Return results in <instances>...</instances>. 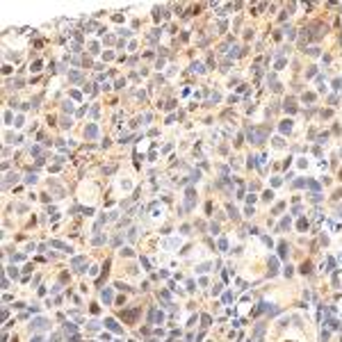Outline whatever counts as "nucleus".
Wrapping results in <instances>:
<instances>
[{
	"label": "nucleus",
	"mask_w": 342,
	"mask_h": 342,
	"mask_svg": "<svg viewBox=\"0 0 342 342\" xmlns=\"http://www.w3.org/2000/svg\"><path fill=\"white\" fill-rule=\"evenodd\" d=\"M48 328H50V321L46 319V317H34V319H32V324H30V331H48Z\"/></svg>",
	"instance_id": "nucleus-1"
},
{
	"label": "nucleus",
	"mask_w": 342,
	"mask_h": 342,
	"mask_svg": "<svg viewBox=\"0 0 342 342\" xmlns=\"http://www.w3.org/2000/svg\"><path fill=\"white\" fill-rule=\"evenodd\" d=\"M148 321H150V324H162V321H164V315H162L157 308H150V312H148Z\"/></svg>",
	"instance_id": "nucleus-2"
},
{
	"label": "nucleus",
	"mask_w": 342,
	"mask_h": 342,
	"mask_svg": "<svg viewBox=\"0 0 342 342\" xmlns=\"http://www.w3.org/2000/svg\"><path fill=\"white\" fill-rule=\"evenodd\" d=\"M84 137H87V139H96V137H98V125L89 123L87 128H84Z\"/></svg>",
	"instance_id": "nucleus-3"
},
{
	"label": "nucleus",
	"mask_w": 342,
	"mask_h": 342,
	"mask_svg": "<svg viewBox=\"0 0 342 342\" xmlns=\"http://www.w3.org/2000/svg\"><path fill=\"white\" fill-rule=\"evenodd\" d=\"M100 299H103V303H112V299H114V294H112V290H109V287H105L103 292H100Z\"/></svg>",
	"instance_id": "nucleus-4"
},
{
	"label": "nucleus",
	"mask_w": 342,
	"mask_h": 342,
	"mask_svg": "<svg viewBox=\"0 0 342 342\" xmlns=\"http://www.w3.org/2000/svg\"><path fill=\"white\" fill-rule=\"evenodd\" d=\"M276 271H278V258L271 255L269 258V276H276Z\"/></svg>",
	"instance_id": "nucleus-5"
},
{
	"label": "nucleus",
	"mask_w": 342,
	"mask_h": 342,
	"mask_svg": "<svg viewBox=\"0 0 342 342\" xmlns=\"http://www.w3.org/2000/svg\"><path fill=\"white\" fill-rule=\"evenodd\" d=\"M262 333H264V324H258L253 331V342H262Z\"/></svg>",
	"instance_id": "nucleus-6"
},
{
	"label": "nucleus",
	"mask_w": 342,
	"mask_h": 342,
	"mask_svg": "<svg viewBox=\"0 0 342 342\" xmlns=\"http://www.w3.org/2000/svg\"><path fill=\"white\" fill-rule=\"evenodd\" d=\"M278 130H280V132H283V135H287V132H290V130H292V121H290V119H285V121H280V125H278Z\"/></svg>",
	"instance_id": "nucleus-7"
},
{
	"label": "nucleus",
	"mask_w": 342,
	"mask_h": 342,
	"mask_svg": "<svg viewBox=\"0 0 342 342\" xmlns=\"http://www.w3.org/2000/svg\"><path fill=\"white\" fill-rule=\"evenodd\" d=\"M105 326H107L109 331H114V333H121V326H119L114 319H105Z\"/></svg>",
	"instance_id": "nucleus-8"
},
{
	"label": "nucleus",
	"mask_w": 342,
	"mask_h": 342,
	"mask_svg": "<svg viewBox=\"0 0 342 342\" xmlns=\"http://www.w3.org/2000/svg\"><path fill=\"white\" fill-rule=\"evenodd\" d=\"M84 260H87V255H78V258H73V260H71V267H73V269H78Z\"/></svg>",
	"instance_id": "nucleus-9"
},
{
	"label": "nucleus",
	"mask_w": 342,
	"mask_h": 342,
	"mask_svg": "<svg viewBox=\"0 0 342 342\" xmlns=\"http://www.w3.org/2000/svg\"><path fill=\"white\" fill-rule=\"evenodd\" d=\"M18 178H21V176H18V173H7V176H5V182H2V185H9V182H16V180H18Z\"/></svg>",
	"instance_id": "nucleus-10"
},
{
	"label": "nucleus",
	"mask_w": 342,
	"mask_h": 342,
	"mask_svg": "<svg viewBox=\"0 0 342 342\" xmlns=\"http://www.w3.org/2000/svg\"><path fill=\"white\" fill-rule=\"evenodd\" d=\"M178 244H180V239H166V242H162V249H173Z\"/></svg>",
	"instance_id": "nucleus-11"
},
{
	"label": "nucleus",
	"mask_w": 342,
	"mask_h": 342,
	"mask_svg": "<svg viewBox=\"0 0 342 342\" xmlns=\"http://www.w3.org/2000/svg\"><path fill=\"white\" fill-rule=\"evenodd\" d=\"M68 80H71V82H80V80H82V73H80V71H71V73H68Z\"/></svg>",
	"instance_id": "nucleus-12"
},
{
	"label": "nucleus",
	"mask_w": 342,
	"mask_h": 342,
	"mask_svg": "<svg viewBox=\"0 0 342 342\" xmlns=\"http://www.w3.org/2000/svg\"><path fill=\"white\" fill-rule=\"evenodd\" d=\"M278 255L280 258H287V244L285 242H278Z\"/></svg>",
	"instance_id": "nucleus-13"
},
{
	"label": "nucleus",
	"mask_w": 342,
	"mask_h": 342,
	"mask_svg": "<svg viewBox=\"0 0 342 342\" xmlns=\"http://www.w3.org/2000/svg\"><path fill=\"white\" fill-rule=\"evenodd\" d=\"M150 214H153V217H160V214H162V207L157 205V203H150Z\"/></svg>",
	"instance_id": "nucleus-14"
},
{
	"label": "nucleus",
	"mask_w": 342,
	"mask_h": 342,
	"mask_svg": "<svg viewBox=\"0 0 342 342\" xmlns=\"http://www.w3.org/2000/svg\"><path fill=\"white\" fill-rule=\"evenodd\" d=\"M137 312H139V310H128V312H123L121 317H123V319H128V321H132V319L137 317Z\"/></svg>",
	"instance_id": "nucleus-15"
},
{
	"label": "nucleus",
	"mask_w": 342,
	"mask_h": 342,
	"mask_svg": "<svg viewBox=\"0 0 342 342\" xmlns=\"http://www.w3.org/2000/svg\"><path fill=\"white\" fill-rule=\"evenodd\" d=\"M192 71H194V73H205V66H203L201 62H194V64H192Z\"/></svg>",
	"instance_id": "nucleus-16"
},
{
	"label": "nucleus",
	"mask_w": 342,
	"mask_h": 342,
	"mask_svg": "<svg viewBox=\"0 0 342 342\" xmlns=\"http://www.w3.org/2000/svg\"><path fill=\"white\" fill-rule=\"evenodd\" d=\"M210 267H212L210 262H203V264H198V267H196V271H198V274H205V271H210Z\"/></svg>",
	"instance_id": "nucleus-17"
},
{
	"label": "nucleus",
	"mask_w": 342,
	"mask_h": 342,
	"mask_svg": "<svg viewBox=\"0 0 342 342\" xmlns=\"http://www.w3.org/2000/svg\"><path fill=\"white\" fill-rule=\"evenodd\" d=\"M64 333H71V335H75V324L66 321V324H64Z\"/></svg>",
	"instance_id": "nucleus-18"
},
{
	"label": "nucleus",
	"mask_w": 342,
	"mask_h": 342,
	"mask_svg": "<svg viewBox=\"0 0 342 342\" xmlns=\"http://www.w3.org/2000/svg\"><path fill=\"white\" fill-rule=\"evenodd\" d=\"M324 324H326L328 328H337V326H340V324H337V319H333V317H328V319L324 321Z\"/></svg>",
	"instance_id": "nucleus-19"
},
{
	"label": "nucleus",
	"mask_w": 342,
	"mask_h": 342,
	"mask_svg": "<svg viewBox=\"0 0 342 342\" xmlns=\"http://www.w3.org/2000/svg\"><path fill=\"white\" fill-rule=\"evenodd\" d=\"M59 125H62V128L66 130V128H71L73 123H71V119H66V116H62V119H59Z\"/></svg>",
	"instance_id": "nucleus-20"
},
{
	"label": "nucleus",
	"mask_w": 342,
	"mask_h": 342,
	"mask_svg": "<svg viewBox=\"0 0 342 342\" xmlns=\"http://www.w3.org/2000/svg\"><path fill=\"white\" fill-rule=\"evenodd\" d=\"M25 182H27V185H34V182H36V173H32V171H30V173L25 176Z\"/></svg>",
	"instance_id": "nucleus-21"
},
{
	"label": "nucleus",
	"mask_w": 342,
	"mask_h": 342,
	"mask_svg": "<svg viewBox=\"0 0 342 342\" xmlns=\"http://www.w3.org/2000/svg\"><path fill=\"white\" fill-rule=\"evenodd\" d=\"M107 219H109V217H105V214H103V217H98V221H96V226H93V230H100V226H103V223L107 221Z\"/></svg>",
	"instance_id": "nucleus-22"
},
{
	"label": "nucleus",
	"mask_w": 342,
	"mask_h": 342,
	"mask_svg": "<svg viewBox=\"0 0 342 342\" xmlns=\"http://www.w3.org/2000/svg\"><path fill=\"white\" fill-rule=\"evenodd\" d=\"M125 235H128V239H130V242H135V239H137V228H130V230H128Z\"/></svg>",
	"instance_id": "nucleus-23"
},
{
	"label": "nucleus",
	"mask_w": 342,
	"mask_h": 342,
	"mask_svg": "<svg viewBox=\"0 0 342 342\" xmlns=\"http://www.w3.org/2000/svg\"><path fill=\"white\" fill-rule=\"evenodd\" d=\"M7 274H9L11 278H18V269H16L14 264H11V267H7Z\"/></svg>",
	"instance_id": "nucleus-24"
},
{
	"label": "nucleus",
	"mask_w": 342,
	"mask_h": 342,
	"mask_svg": "<svg viewBox=\"0 0 342 342\" xmlns=\"http://www.w3.org/2000/svg\"><path fill=\"white\" fill-rule=\"evenodd\" d=\"M292 226V221H290V217H285L283 221H280V230H287V228Z\"/></svg>",
	"instance_id": "nucleus-25"
},
{
	"label": "nucleus",
	"mask_w": 342,
	"mask_h": 342,
	"mask_svg": "<svg viewBox=\"0 0 342 342\" xmlns=\"http://www.w3.org/2000/svg\"><path fill=\"white\" fill-rule=\"evenodd\" d=\"M310 269H312L310 262H303V264H301V274H310Z\"/></svg>",
	"instance_id": "nucleus-26"
},
{
	"label": "nucleus",
	"mask_w": 342,
	"mask_h": 342,
	"mask_svg": "<svg viewBox=\"0 0 342 342\" xmlns=\"http://www.w3.org/2000/svg\"><path fill=\"white\" fill-rule=\"evenodd\" d=\"M226 249H228V239L221 237V239H219V251H226Z\"/></svg>",
	"instance_id": "nucleus-27"
},
{
	"label": "nucleus",
	"mask_w": 342,
	"mask_h": 342,
	"mask_svg": "<svg viewBox=\"0 0 342 342\" xmlns=\"http://www.w3.org/2000/svg\"><path fill=\"white\" fill-rule=\"evenodd\" d=\"M87 328H89V331H98V328H100V324H98V321H89V324H87Z\"/></svg>",
	"instance_id": "nucleus-28"
},
{
	"label": "nucleus",
	"mask_w": 342,
	"mask_h": 342,
	"mask_svg": "<svg viewBox=\"0 0 342 342\" xmlns=\"http://www.w3.org/2000/svg\"><path fill=\"white\" fill-rule=\"evenodd\" d=\"M62 109H64V112H68V114H73V109H75V107H73V103H68V100H66Z\"/></svg>",
	"instance_id": "nucleus-29"
},
{
	"label": "nucleus",
	"mask_w": 342,
	"mask_h": 342,
	"mask_svg": "<svg viewBox=\"0 0 342 342\" xmlns=\"http://www.w3.org/2000/svg\"><path fill=\"white\" fill-rule=\"evenodd\" d=\"M228 212H230V217H233V219H237V217H239V212L235 210L233 205H228Z\"/></svg>",
	"instance_id": "nucleus-30"
},
{
	"label": "nucleus",
	"mask_w": 342,
	"mask_h": 342,
	"mask_svg": "<svg viewBox=\"0 0 342 342\" xmlns=\"http://www.w3.org/2000/svg\"><path fill=\"white\" fill-rule=\"evenodd\" d=\"M201 321H203V326H210V321H212V317H210V315H203V317H201Z\"/></svg>",
	"instance_id": "nucleus-31"
},
{
	"label": "nucleus",
	"mask_w": 342,
	"mask_h": 342,
	"mask_svg": "<svg viewBox=\"0 0 342 342\" xmlns=\"http://www.w3.org/2000/svg\"><path fill=\"white\" fill-rule=\"evenodd\" d=\"M262 198H264V201H271V198H274V192H271V189H267V192L262 194Z\"/></svg>",
	"instance_id": "nucleus-32"
},
{
	"label": "nucleus",
	"mask_w": 342,
	"mask_h": 342,
	"mask_svg": "<svg viewBox=\"0 0 342 342\" xmlns=\"http://www.w3.org/2000/svg\"><path fill=\"white\" fill-rule=\"evenodd\" d=\"M308 228V219H299V230H306Z\"/></svg>",
	"instance_id": "nucleus-33"
},
{
	"label": "nucleus",
	"mask_w": 342,
	"mask_h": 342,
	"mask_svg": "<svg viewBox=\"0 0 342 342\" xmlns=\"http://www.w3.org/2000/svg\"><path fill=\"white\" fill-rule=\"evenodd\" d=\"M274 146H276V148H283V146H285V141L280 139V137H276V139H274Z\"/></svg>",
	"instance_id": "nucleus-34"
},
{
	"label": "nucleus",
	"mask_w": 342,
	"mask_h": 342,
	"mask_svg": "<svg viewBox=\"0 0 342 342\" xmlns=\"http://www.w3.org/2000/svg\"><path fill=\"white\" fill-rule=\"evenodd\" d=\"M11 121H14V116H11V112H5V123L11 125Z\"/></svg>",
	"instance_id": "nucleus-35"
},
{
	"label": "nucleus",
	"mask_w": 342,
	"mask_h": 342,
	"mask_svg": "<svg viewBox=\"0 0 342 342\" xmlns=\"http://www.w3.org/2000/svg\"><path fill=\"white\" fill-rule=\"evenodd\" d=\"M25 258V255H21V253H16V255H11V262H21V260Z\"/></svg>",
	"instance_id": "nucleus-36"
},
{
	"label": "nucleus",
	"mask_w": 342,
	"mask_h": 342,
	"mask_svg": "<svg viewBox=\"0 0 342 342\" xmlns=\"http://www.w3.org/2000/svg\"><path fill=\"white\" fill-rule=\"evenodd\" d=\"M89 50H91V55H96V52H98V43L93 41V43H91V46H89Z\"/></svg>",
	"instance_id": "nucleus-37"
},
{
	"label": "nucleus",
	"mask_w": 342,
	"mask_h": 342,
	"mask_svg": "<svg viewBox=\"0 0 342 342\" xmlns=\"http://www.w3.org/2000/svg\"><path fill=\"white\" fill-rule=\"evenodd\" d=\"M23 121H25V119H23V116H16V121H14V125H16V128H21V125H23Z\"/></svg>",
	"instance_id": "nucleus-38"
},
{
	"label": "nucleus",
	"mask_w": 342,
	"mask_h": 342,
	"mask_svg": "<svg viewBox=\"0 0 342 342\" xmlns=\"http://www.w3.org/2000/svg\"><path fill=\"white\" fill-rule=\"evenodd\" d=\"M315 71H317V66H310V68H308V73H306V78H312V75H315Z\"/></svg>",
	"instance_id": "nucleus-39"
},
{
	"label": "nucleus",
	"mask_w": 342,
	"mask_h": 342,
	"mask_svg": "<svg viewBox=\"0 0 342 342\" xmlns=\"http://www.w3.org/2000/svg\"><path fill=\"white\" fill-rule=\"evenodd\" d=\"M308 55H310V57H317V55H319V50H317V48H308Z\"/></svg>",
	"instance_id": "nucleus-40"
},
{
	"label": "nucleus",
	"mask_w": 342,
	"mask_h": 342,
	"mask_svg": "<svg viewBox=\"0 0 342 342\" xmlns=\"http://www.w3.org/2000/svg\"><path fill=\"white\" fill-rule=\"evenodd\" d=\"M30 153H32V155H39V153H41V148H39V146H32Z\"/></svg>",
	"instance_id": "nucleus-41"
},
{
	"label": "nucleus",
	"mask_w": 342,
	"mask_h": 342,
	"mask_svg": "<svg viewBox=\"0 0 342 342\" xmlns=\"http://www.w3.org/2000/svg\"><path fill=\"white\" fill-rule=\"evenodd\" d=\"M303 100H308V103H312V100H315V93H306V96H303Z\"/></svg>",
	"instance_id": "nucleus-42"
},
{
	"label": "nucleus",
	"mask_w": 342,
	"mask_h": 342,
	"mask_svg": "<svg viewBox=\"0 0 342 342\" xmlns=\"http://www.w3.org/2000/svg\"><path fill=\"white\" fill-rule=\"evenodd\" d=\"M7 287H9V278H7V276H2V290H7Z\"/></svg>",
	"instance_id": "nucleus-43"
},
{
	"label": "nucleus",
	"mask_w": 342,
	"mask_h": 342,
	"mask_svg": "<svg viewBox=\"0 0 342 342\" xmlns=\"http://www.w3.org/2000/svg\"><path fill=\"white\" fill-rule=\"evenodd\" d=\"M187 290H189V292L196 290V287H194V280H187Z\"/></svg>",
	"instance_id": "nucleus-44"
},
{
	"label": "nucleus",
	"mask_w": 342,
	"mask_h": 342,
	"mask_svg": "<svg viewBox=\"0 0 342 342\" xmlns=\"http://www.w3.org/2000/svg\"><path fill=\"white\" fill-rule=\"evenodd\" d=\"M32 71H41V62H34V64H32Z\"/></svg>",
	"instance_id": "nucleus-45"
},
{
	"label": "nucleus",
	"mask_w": 342,
	"mask_h": 342,
	"mask_svg": "<svg viewBox=\"0 0 342 342\" xmlns=\"http://www.w3.org/2000/svg\"><path fill=\"white\" fill-rule=\"evenodd\" d=\"M219 292H221V285L217 283V285H214V287H212V294H219Z\"/></svg>",
	"instance_id": "nucleus-46"
},
{
	"label": "nucleus",
	"mask_w": 342,
	"mask_h": 342,
	"mask_svg": "<svg viewBox=\"0 0 342 342\" xmlns=\"http://www.w3.org/2000/svg\"><path fill=\"white\" fill-rule=\"evenodd\" d=\"M125 87V80H116V89H123Z\"/></svg>",
	"instance_id": "nucleus-47"
},
{
	"label": "nucleus",
	"mask_w": 342,
	"mask_h": 342,
	"mask_svg": "<svg viewBox=\"0 0 342 342\" xmlns=\"http://www.w3.org/2000/svg\"><path fill=\"white\" fill-rule=\"evenodd\" d=\"M262 242L267 244V246H271V244H274V242H271V237H267V235H264V237H262Z\"/></svg>",
	"instance_id": "nucleus-48"
},
{
	"label": "nucleus",
	"mask_w": 342,
	"mask_h": 342,
	"mask_svg": "<svg viewBox=\"0 0 342 342\" xmlns=\"http://www.w3.org/2000/svg\"><path fill=\"white\" fill-rule=\"evenodd\" d=\"M121 187H123V189H130L132 185H130V180H123V182H121Z\"/></svg>",
	"instance_id": "nucleus-49"
},
{
	"label": "nucleus",
	"mask_w": 342,
	"mask_h": 342,
	"mask_svg": "<svg viewBox=\"0 0 342 342\" xmlns=\"http://www.w3.org/2000/svg\"><path fill=\"white\" fill-rule=\"evenodd\" d=\"M119 34H121V36H130V30H123V27H121V30H119Z\"/></svg>",
	"instance_id": "nucleus-50"
},
{
	"label": "nucleus",
	"mask_w": 342,
	"mask_h": 342,
	"mask_svg": "<svg viewBox=\"0 0 342 342\" xmlns=\"http://www.w3.org/2000/svg\"><path fill=\"white\" fill-rule=\"evenodd\" d=\"M30 342H43V337H41V335H34V337H32Z\"/></svg>",
	"instance_id": "nucleus-51"
},
{
	"label": "nucleus",
	"mask_w": 342,
	"mask_h": 342,
	"mask_svg": "<svg viewBox=\"0 0 342 342\" xmlns=\"http://www.w3.org/2000/svg\"><path fill=\"white\" fill-rule=\"evenodd\" d=\"M337 260H340V264H342V253H340V255H337Z\"/></svg>",
	"instance_id": "nucleus-52"
},
{
	"label": "nucleus",
	"mask_w": 342,
	"mask_h": 342,
	"mask_svg": "<svg viewBox=\"0 0 342 342\" xmlns=\"http://www.w3.org/2000/svg\"><path fill=\"white\" fill-rule=\"evenodd\" d=\"M337 217H340V219H342V207H340V214H337Z\"/></svg>",
	"instance_id": "nucleus-53"
}]
</instances>
